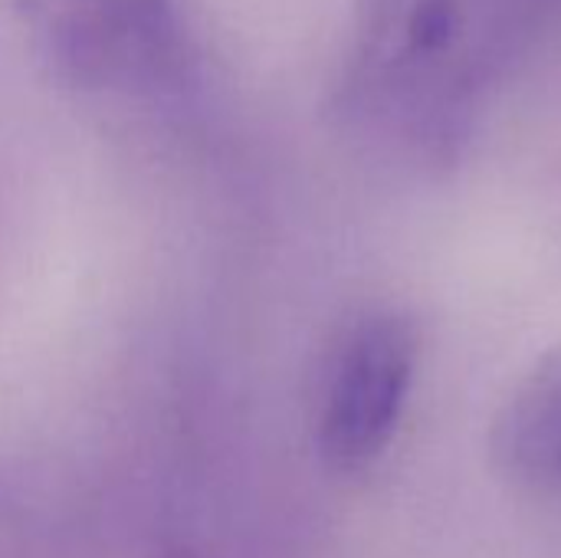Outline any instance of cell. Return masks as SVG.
<instances>
[{
	"label": "cell",
	"instance_id": "obj_1",
	"mask_svg": "<svg viewBox=\"0 0 561 558\" xmlns=\"http://www.w3.org/2000/svg\"><path fill=\"white\" fill-rule=\"evenodd\" d=\"M559 39L561 0H355L332 112L391 161L447 168Z\"/></svg>",
	"mask_w": 561,
	"mask_h": 558
},
{
	"label": "cell",
	"instance_id": "obj_4",
	"mask_svg": "<svg viewBox=\"0 0 561 558\" xmlns=\"http://www.w3.org/2000/svg\"><path fill=\"white\" fill-rule=\"evenodd\" d=\"M496 447L519 480L561 490V362L536 372L510 401Z\"/></svg>",
	"mask_w": 561,
	"mask_h": 558
},
{
	"label": "cell",
	"instance_id": "obj_3",
	"mask_svg": "<svg viewBox=\"0 0 561 558\" xmlns=\"http://www.w3.org/2000/svg\"><path fill=\"white\" fill-rule=\"evenodd\" d=\"M417 365L408 319L378 312L342 342L319 411V447L335 470H365L391 444Z\"/></svg>",
	"mask_w": 561,
	"mask_h": 558
},
{
	"label": "cell",
	"instance_id": "obj_5",
	"mask_svg": "<svg viewBox=\"0 0 561 558\" xmlns=\"http://www.w3.org/2000/svg\"><path fill=\"white\" fill-rule=\"evenodd\" d=\"M168 558H197V556H168Z\"/></svg>",
	"mask_w": 561,
	"mask_h": 558
},
{
	"label": "cell",
	"instance_id": "obj_2",
	"mask_svg": "<svg viewBox=\"0 0 561 558\" xmlns=\"http://www.w3.org/2000/svg\"><path fill=\"white\" fill-rule=\"evenodd\" d=\"M16 20L43 66L82 92L164 95L197 69L184 0H16Z\"/></svg>",
	"mask_w": 561,
	"mask_h": 558
}]
</instances>
